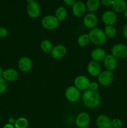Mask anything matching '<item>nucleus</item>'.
I'll return each instance as SVG.
<instances>
[{
    "label": "nucleus",
    "mask_w": 127,
    "mask_h": 128,
    "mask_svg": "<svg viewBox=\"0 0 127 128\" xmlns=\"http://www.w3.org/2000/svg\"><path fill=\"white\" fill-rule=\"evenodd\" d=\"M90 42L95 46H100L105 44L107 41V36L105 34L104 31L101 28H95L92 29L88 34Z\"/></svg>",
    "instance_id": "nucleus-2"
},
{
    "label": "nucleus",
    "mask_w": 127,
    "mask_h": 128,
    "mask_svg": "<svg viewBox=\"0 0 127 128\" xmlns=\"http://www.w3.org/2000/svg\"><path fill=\"white\" fill-rule=\"evenodd\" d=\"M26 11L30 18L32 19H36L41 14V6L38 2L34 1L31 3L27 4Z\"/></svg>",
    "instance_id": "nucleus-7"
},
{
    "label": "nucleus",
    "mask_w": 127,
    "mask_h": 128,
    "mask_svg": "<svg viewBox=\"0 0 127 128\" xmlns=\"http://www.w3.org/2000/svg\"><path fill=\"white\" fill-rule=\"evenodd\" d=\"M100 5V0H87L86 7L90 12H94L98 10Z\"/></svg>",
    "instance_id": "nucleus-22"
},
{
    "label": "nucleus",
    "mask_w": 127,
    "mask_h": 128,
    "mask_svg": "<svg viewBox=\"0 0 127 128\" xmlns=\"http://www.w3.org/2000/svg\"><path fill=\"white\" fill-rule=\"evenodd\" d=\"M26 1L27 2V4H29V3H31V2H33L34 0H26Z\"/></svg>",
    "instance_id": "nucleus-38"
},
{
    "label": "nucleus",
    "mask_w": 127,
    "mask_h": 128,
    "mask_svg": "<svg viewBox=\"0 0 127 128\" xmlns=\"http://www.w3.org/2000/svg\"><path fill=\"white\" fill-rule=\"evenodd\" d=\"M90 56L92 61L100 62L103 61L107 54H106L105 51L103 49L100 48H97L94 49L92 51Z\"/></svg>",
    "instance_id": "nucleus-18"
},
{
    "label": "nucleus",
    "mask_w": 127,
    "mask_h": 128,
    "mask_svg": "<svg viewBox=\"0 0 127 128\" xmlns=\"http://www.w3.org/2000/svg\"><path fill=\"white\" fill-rule=\"evenodd\" d=\"M96 124L98 128H112V120L105 114H100L97 117Z\"/></svg>",
    "instance_id": "nucleus-16"
},
{
    "label": "nucleus",
    "mask_w": 127,
    "mask_h": 128,
    "mask_svg": "<svg viewBox=\"0 0 127 128\" xmlns=\"http://www.w3.org/2000/svg\"><path fill=\"white\" fill-rule=\"evenodd\" d=\"M66 5L69 6H72L76 2V0H64Z\"/></svg>",
    "instance_id": "nucleus-32"
},
{
    "label": "nucleus",
    "mask_w": 127,
    "mask_h": 128,
    "mask_svg": "<svg viewBox=\"0 0 127 128\" xmlns=\"http://www.w3.org/2000/svg\"><path fill=\"white\" fill-rule=\"evenodd\" d=\"M114 80V74L112 71L105 70L100 72L98 76V81L100 84L104 87L110 85Z\"/></svg>",
    "instance_id": "nucleus-5"
},
{
    "label": "nucleus",
    "mask_w": 127,
    "mask_h": 128,
    "mask_svg": "<svg viewBox=\"0 0 127 128\" xmlns=\"http://www.w3.org/2000/svg\"><path fill=\"white\" fill-rule=\"evenodd\" d=\"M81 96L80 91L75 86H71L67 88L65 92L66 99L70 102H76L78 101Z\"/></svg>",
    "instance_id": "nucleus-6"
},
{
    "label": "nucleus",
    "mask_w": 127,
    "mask_h": 128,
    "mask_svg": "<svg viewBox=\"0 0 127 128\" xmlns=\"http://www.w3.org/2000/svg\"><path fill=\"white\" fill-rule=\"evenodd\" d=\"M124 16H125V18L126 20H127V8H126L125 11V12H124Z\"/></svg>",
    "instance_id": "nucleus-37"
},
{
    "label": "nucleus",
    "mask_w": 127,
    "mask_h": 128,
    "mask_svg": "<svg viewBox=\"0 0 127 128\" xmlns=\"http://www.w3.org/2000/svg\"><path fill=\"white\" fill-rule=\"evenodd\" d=\"M90 42L89 37L88 34H83L79 36L77 39V43L80 47H86Z\"/></svg>",
    "instance_id": "nucleus-24"
},
{
    "label": "nucleus",
    "mask_w": 127,
    "mask_h": 128,
    "mask_svg": "<svg viewBox=\"0 0 127 128\" xmlns=\"http://www.w3.org/2000/svg\"><path fill=\"white\" fill-rule=\"evenodd\" d=\"M122 126V122L120 119H113L112 120V126L113 128H120Z\"/></svg>",
    "instance_id": "nucleus-28"
},
{
    "label": "nucleus",
    "mask_w": 127,
    "mask_h": 128,
    "mask_svg": "<svg viewBox=\"0 0 127 128\" xmlns=\"http://www.w3.org/2000/svg\"><path fill=\"white\" fill-rule=\"evenodd\" d=\"M102 20L106 26H113L117 21V15L113 11H106L102 14Z\"/></svg>",
    "instance_id": "nucleus-14"
},
{
    "label": "nucleus",
    "mask_w": 127,
    "mask_h": 128,
    "mask_svg": "<svg viewBox=\"0 0 127 128\" xmlns=\"http://www.w3.org/2000/svg\"><path fill=\"white\" fill-rule=\"evenodd\" d=\"M83 25L87 28L92 30L95 28L98 24V18L95 14L89 12L85 15L83 20Z\"/></svg>",
    "instance_id": "nucleus-11"
},
{
    "label": "nucleus",
    "mask_w": 127,
    "mask_h": 128,
    "mask_svg": "<svg viewBox=\"0 0 127 128\" xmlns=\"http://www.w3.org/2000/svg\"><path fill=\"white\" fill-rule=\"evenodd\" d=\"M18 68L22 72H28L32 70L33 68V62L29 58L24 56L19 60Z\"/></svg>",
    "instance_id": "nucleus-12"
},
{
    "label": "nucleus",
    "mask_w": 127,
    "mask_h": 128,
    "mask_svg": "<svg viewBox=\"0 0 127 128\" xmlns=\"http://www.w3.org/2000/svg\"><path fill=\"white\" fill-rule=\"evenodd\" d=\"M100 2L103 6L105 7H109L112 5L113 0H101Z\"/></svg>",
    "instance_id": "nucleus-31"
},
{
    "label": "nucleus",
    "mask_w": 127,
    "mask_h": 128,
    "mask_svg": "<svg viewBox=\"0 0 127 128\" xmlns=\"http://www.w3.org/2000/svg\"><path fill=\"white\" fill-rule=\"evenodd\" d=\"M67 16V11L63 6H60L56 11V18L59 22H62L65 20Z\"/></svg>",
    "instance_id": "nucleus-21"
},
{
    "label": "nucleus",
    "mask_w": 127,
    "mask_h": 128,
    "mask_svg": "<svg viewBox=\"0 0 127 128\" xmlns=\"http://www.w3.org/2000/svg\"><path fill=\"white\" fill-rule=\"evenodd\" d=\"M98 87H99V84H98V82L93 81V82H90L89 85V88H88V90H91V91H97Z\"/></svg>",
    "instance_id": "nucleus-29"
},
{
    "label": "nucleus",
    "mask_w": 127,
    "mask_h": 128,
    "mask_svg": "<svg viewBox=\"0 0 127 128\" xmlns=\"http://www.w3.org/2000/svg\"><path fill=\"white\" fill-rule=\"evenodd\" d=\"M88 74L92 77H98L101 72V66L99 63L92 61L88 62L87 67Z\"/></svg>",
    "instance_id": "nucleus-17"
},
{
    "label": "nucleus",
    "mask_w": 127,
    "mask_h": 128,
    "mask_svg": "<svg viewBox=\"0 0 127 128\" xmlns=\"http://www.w3.org/2000/svg\"><path fill=\"white\" fill-rule=\"evenodd\" d=\"M67 48L62 44H58L54 46L51 52V56L54 60H61L66 56Z\"/></svg>",
    "instance_id": "nucleus-10"
},
{
    "label": "nucleus",
    "mask_w": 127,
    "mask_h": 128,
    "mask_svg": "<svg viewBox=\"0 0 127 128\" xmlns=\"http://www.w3.org/2000/svg\"><path fill=\"white\" fill-rule=\"evenodd\" d=\"M82 101L85 106L90 109H95L98 107L101 102V97L97 91L87 90L82 95Z\"/></svg>",
    "instance_id": "nucleus-1"
},
{
    "label": "nucleus",
    "mask_w": 127,
    "mask_h": 128,
    "mask_svg": "<svg viewBox=\"0 0 127 128\" xmlns=\"http://www.w3.org/2000/svg\"><path fill=\"white\" fill-rule=\"evenodd\" d=\"M3 128H15L14 126V125L8 123V124H6L4 126Z\"/></svg>",
    "instance_id": "nucleus-35"
},
{
    "label": "nucleus",
    "mask_w": 127,
    "mask_h": 128,
    "mask_svg": "<svg viewBox=\"0 0 127 128\" xmlns=\"http://www.w3.org/2000/svg\"><path fill=\"white\" fill-rule=\"evenodd\" d=\"M123 34L124 37L127 40V23L125 25L123 28Z\"/></svg>",
    "instance_id": "nucleus-33"
},
{
    "label": "nucleus",
    "mask_w": 127,
    "mask_h": 128,
    "mask_svg": "<svg viewBox=\"0 0 127 128\" xmlns=\"http://www.w3.org/2000/svg\"><path fill=\"white\" fill-rule=\"evenodd\" d=\"M90 81L89 79L85 76L80 75L77 76L74 80V86H75L80 91H86L88 90Z\"/></svg>",
    "instance_id": "nucleus-8"
},
{
    "label": "nucleus",
    "mask_w": 127,
    "mask_h": 128,
    "mask_svg": "<svg viewBox=\"0 0 127 128\" xmlns=\"http://www.w3.org/2000/svg\"><path fill=\"white\" fill-rule=\"evenodd\" d=\"M59 24V21L56 16L52 15L45 16L41 20V25L45 30L47 31H54L57 28Z\"/></svg>",
    "instance_id": "nucleus-3"
},
{
    "label": "nucleus",
    "mask_w": 127,
    "mask_h": 128,
    "mask_svg": "<svg viewBox=\"0 0 127 128\" xmlns=\"http://www.w3.org/2000/svg\"><path fill=\"white\" fill-rule=\"evenodd\" d=\"M103 31H104L106 36L110 38H112L115 37L116 34H117V30H116L115 28L113 26H112V25L106 26Z\"/></svg>",
    "instance_id": "nucleus-26"
},
{
    "label": "nucleus",
    "mask_w": 127,
    "mask_h": 128,
    "mask_svg": "<svg viewBox=\"0 0 127 128\" xmlns=\"http://www.w3.org/2000/svg\"><path fill=\"white\" fill-rule=\"evenodd\" d=\"M8 34V30L4 27L0 28V38H3L6 37Z\"/></svg>",
    "instance_id": "nucleus-30"
},
{
    "label": "nucleus",
    "mask_w": 127,
    "mask_h": 128,
    "mask_svg": "<svg viewBox=\"0 0 127 128\" xmlns=\"http://www.w3.org/2000/svg\"><path fill=\"white\" fill-rule=\"evenodd\" d=\"M103 65L106 70L110 71H114L117 66V60L112 54H108L103 60Z\"/></svg>",
    "instance_id": "nucleus-15"
},
{
    "label": "nucleus",
    "mask_w": 127,
    "mask_h": 128,
    "mask_svg": "<svg viewBox=\"0 0 127 128\" xmlns=\"http://www.w3.org/2000/svg\"><path fill=\"white\" fill-rule=\"evenodd\" d=\"M72 10L75 16L77 18H82L85 14L87 7L82 1H76L75 3L72 6Z\"/></svg>",
    "instance_id": "nucleus-13"
},
{
    "label": "nucleus",
    "mask_w": 127,
    "mask_h": 128,
    "mask_svg": "<svg viewBox=\"0 0 127 128\" xmlns=\"http://www.w3.org/2000/svg\"><path fill=\"white\" fill-rule=\"evenodd\" d=\"M111 54L116 59H125L127 58V46L123 44H116L111 50Z\"/></svg>",
    "instance_id": "nucleus-4"
},
{
    "label": "nucleus",
    "mask_w": 127,
    "mask_h": 128,
    "mask_svg": "<svg viewBox=\"0 0 127 128\" xmlns=\"http://www.w3.org/2000/svg\"><path fill=\"white\" fill-rule=\"evenodd\" d=\"M3 73H4V70L2 69V67L0 66V78H2Z\"/></svg>",
    "instance_id": "nucleus-36"
},
{
    "label": "nucleus",
    "mask_w": 127,
    "mask_h": 128,
    "mask_svg": "<svg viewBox=\"0 0 127 128\" xmlns=\"http://www.w3.org/2000/svg\"><path fill=\"white\" fill-rule=\"evenodd\" d=\"M8 121H9V123L12 124L15 123V122H16V120H15V119L14 118L11 117V118H9Z\"/></svg>",
    "instance_id": "nucleus-34"
},
{
    "label": "nucleus",
    "mask_w": 127,
    "mask_h": 128,
    "mask_svg": "<svg viewBox=\"0 0 127 128\" xmlns=\"http://www.w3.org/2000/svg\"><path fill=\"white\" fill-rule=\"evenodd\" d=\"M2 78L9 82H12L17 80L19 78V73L17 70L12 68L7 69L4 71Z\"/></svg>",
    "instance_id": "nucleus-19"
},
{
    "label": "nucleus",
    "mask_w": 127,
    "mask_h": 128,
    "mask_svg": "<svg viewBox=\"0 0 127 128\" xmlns=\"http://www.w3.org/2000/svg\"><path fill=\"white\" fill-rule=\"evenodd\" d=\"M112 6L115 12L122 13L125 11L127 4L125 0H113Z\"/></svg>",
    "instance_id": "nucleus-20"
},
{
    "label": "nucleus",
    "mask_w": 127,
    "mask_h": 128,
    "mask_svg": "<svg viewBox=\"0 0 127 128\" xmlns=\"http://www.w3.org/2000/svg\"><path fill=\"white\" fill-rule=\"evenodd\" d=\"M90 116L87 112H80L76 117L75 124L78 128H87L90 124Z\"/></svg>",
    "instance_id": "nucleus-9"
},
{
    "label": "nucleus",
    "mask_w": 127,
    "mask_h": 128,
    "mask_svg": "<svg viewBox=\"0 0 127 128\" xmlns=\"http://www.w3.org/2000/svg\"><path fill=\"white\" fill-rule=\"evenodd\" d=\"M41 50L45 53H49L51 52L53 48V45L52 43L48 40H44L41 41V44H40Z\"/></svg>",
    "instance_id": "nucleus-23"
},
{
    "label": "nucleus",
    "mask_w": 127,
    "mask_h": 128,
    "mask_svg": "<svg viewBox=\"0 0 127 128\" xmlns=\"http://www.w3.org/2000/svg\"><path fill=\"white\" fill-rule=\"evenodd\" d=\"M7 88V81L3 78H0V94H3L6 91Z\"/></svg>",
    "instance_id": "nucleus-27"
},
{
    "label": "nucleus",
    "mask_w": 127,
    "mask_h": 128,
    "mask_svg": "<svg viewBox=\"0 0 127 128\" xmlns=\"http://www.w3.org/2000/svg\"><path fill=\"white\" fill-rule=\"evenodd\" d=\"M29 126V122L25 118H19L16 120L14 124L15 128H27Z\"/></svg>",
    "instance_id": "nucleus-25"
}]
</instances>
